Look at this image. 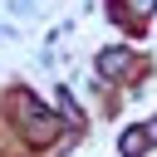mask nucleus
Returning a JSON list of instances; mask_svg holds the SVG:
<instances>
[{
    "label": "nucleus",
    "mask_w": 157,
    "mask_h": 157,
    "mask_svg": "<svg viewBox=\"0 0 157 157\" xmlns=\"http://www.w3.org/2000/svg\"><path fill=\"white\" fill-rule=\"evenodd\" d=\"M128 157H137V152H147V132H123V142H118Z\"/></svg>",
    "instance_id": "f257e3e1"
},
{
    "label": "nucleus",
    "mask_w": 157,
    "mask_h": 157,
    "mask_svg": "<svg viewBox=\"0 0 157 157\" xmlns=\"http://www.w3.org/2000/svg\"><path fill=\"white\" fill-rule=\"evenodd\" d=\"M98 69H103V74H123V69H128V54H103Z\"/></svg>",
    "instance_id": "f03ea898"
},
{
    "label": "nucleus",
    "mask_w": 157,
    "mask_h": 157,
    "mask_svg": "<svg viewBox=\"0 0 157 157\" xmlns=\"http://www.w3.org/2000/svg\"><path fill=\"white\" fill-rule=\"evenodd\" d=\"M152 5H157V0H128V10H137V15H147Z\"/></svg>",
    "instance_id": "7ed1b4c3"
},
{
    "label": "nucleus",
    "mask_w": 157,
    "mask_h": 157,
    "mask_svg": "<svg viewBox=\"0 0 157 157\" xmlns=\"http://www.w3.org/2000/svg\"><path fill=\"white\" fill-rule=\"evenodd\" d=\"M147 142H157V118H152V123H147Z\"/></svg>",
    "instance_id": "20e7f679"
}]
</instances>
